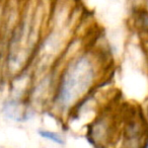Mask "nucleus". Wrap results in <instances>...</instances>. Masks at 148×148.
I'll return each mask as SVG.
<instances>
[{"label":"nucleus","mask_w":148,"mask_h":148,"mask_svg":"<svg viewBox=\"0 0 148 148\" xmlns=\"http://www.w3.org/2000/svg\"><path fill=\"white\" fill-rule=\"evenodd\" d=\"M95 74V65L90 56L86 54L77 56L60 74L53 97L54 106L59 110L72 107L92 86Z\"/></svg>","instance_id":"1"},{"label":"nucleus","mask_w":148,"mask_h":148,"mask_svg":"<svg viewBox=\"0 0 148 148\" xmlns=\"http://www.w3.org/2000/svg\"><path fill=\"white\" fill-rule=\"evenodd\" d=\"M2 115L6 119L17 123H23L34 117V112L31 107L27 105L23 99H9L2 103L1 108Z\"/></svg>","instance_id":"2"},{"label":"nucleus","mask_w":148,"mask_h":148,"mask_svg":"<svg viewBox=\"0 0 148 148\" xmlns=\"http://www.w3.org/2000/svg\"><path fill=\"white\" fill-rule=\"evenodd\" d=\"M38 135L43 139L48 140V141L57 144V145L64 146L66 144V140L64 136L62 134L58 133V132L51 131V130L48 129H39L38 130Z\"/></svg>","instance_id":"3"},{"label":"nucleus","mask_w":148,"mask_h":148,"mask_svg":"<svg viewBox=\"0 0 148 148\" xmlns=\"http://www.w3.org/2000/svg\"><path fill=\"white\" fill-rule=\"evenodd\" d=\"M141 148H148V137H147V139L145 140V142H144V144L142 145Z\"/></svg>","instance_id":"4"}]
</instances>
